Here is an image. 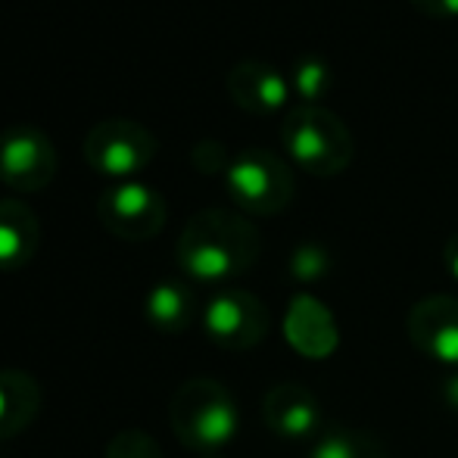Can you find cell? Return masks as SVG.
<instances>
[{"mask_svg":"<svg viewBox=\"0 0 458 458\" xmlns=\"http://www.w3.org/2000/svg\"><path fill=\"white\" fill-rule=\"evenodd\" d=\"M259 259V231L231 209H203L178 237V266L199 284H225Z\"/></svg>","mask_w":458,"mask_h":458,"instance_id":"6da1fadb","label":"cell"},{"mask_svg":"<svg viewBox=\"0 0 458 458\" xmlns=\"http://www.w3.org/2000/svg\"><path fill=\"white\" fill-rule=\"evenodd\" d=\"M281 144L290 163L315 178L340 175L356 157V140L346 122L325 106L290 109L281 122Z\"/></svg>","mask_w":458,"mask_h":458,"instance_id":"7a4b0ae2","label":"cell"},{"mask_svg":"<svg viewBox=\"0 0 458 458\" xmlns=\"http://www.w3.org/2000/svg\"><path fill=\"white\" fill-rule=\"evenodd\" d=\"M169 424L182 446L199 455H212L228 446L237 434L234 396L212 377H191L175 390L169 403Z\"/></svg>","mask_w":458,"mask_h":458,"instance_id":"3957f363","label":"cell"},{"mask_svg":"<svg viewBox=\"0 0 458 458\" xmlns=\"http://www.w3.org/2000/svg\"><path fill=\"white\" fill-rule=\"evenodd\" d=\"M225 187L243 212L275 216L290 206L296 182L290 165L277 153L250 147V150L231 157V165L225 169Z\"/></svg>","mask_w":458,"mask_h":458,"instance_id":"277c9868","label":"cell"},{"mask_svg":"<svg viewBox=\"0 0 458 458\" xmlns=\"http://www.w3.org/2000/svg\"><path fill=\"white\" fill-rule=\"evenodd\" d=\"M85 163L115 182H134L157 157V138L134 119H103L85 134Z\"/></svg>","mask_w":458,"mask_h":458,"instance_id":"5b68a950","label":"cell"},{"mask_svg":"<svg viewBox=\"0 0 458 458\" xmlns=\"http://www.w3.org/2000/svg\"><path fill=\"white\" fill-rule=\"evenodd\" d=\"M165 199L157 187L144 182H115L97 199V218L113 237L128 243L150 241L165 225Z\"/></svg>","mask_w":458,"mask_h":458,"instance_id":"8992f818","label":"cell"},{"mask_svg":"<svg viewBox=\"0 0 458 458\" xmlns=\"http://www.w3.org/2000/svg\"><path fill=\"white\" fill-rule=\"evenodd\" d=\"M268 325H272V315H268L266 302L250 290H222L203 309L206 337L231 352L253 350L256 344H262Z\"/></svg>","mask_w":458,"mask_h":458,"instance_id":"52a82bcc","label":"cell"},{"mask_svg":"<svg viewBox=\"0 0 458 458\" xmlns=\"http://www.w3.org/2000/svg\"><path fill=\"white\" fill-rule=\"evenodd\" d=\"M56 175V147L35 125H13L0 131V182L16 193L44 191Z\"/></svg>","mask_w":458,"mask_h":458,"instance_id":"ba28073f","label":"cell"},{"mask_svg":"<svg viewBox=\"0 0 458 458\" xmlns=\"http://www.w3.org/2000/svg\"><path fill=\"white\" fill-rule=\"evenodd\" d=\"M409 340L443 365L458 368V300L446 293L424 296L421 302L409 309L405 318Z\"/></svg>","mask_w":458,"mask_h":458,"instance_id":"9c48e42d","label":"cell"},{"mask_svg":"<svg viewBox=\"0 0 458 458\" xmlns=\"http://www.w3.org/2000/svg\"><path fill=\"white\" fill-rule=\"evenodd\" d=\"M228 94L241 109L253 115H275L287 106L290 79L262 60H241L228 72Z\"/></svg>","mask_w":458,"mask_h":458,"instance_id":"30bf717a","label":"cell"},{"mask_svg":"<svg viewBox=\"0 0 458 458\" xmlns=\"http://www.w3.org/2000/svg\"><path fill=\"white\" fill-rule=\"evenodd\" d=\"M262 418L284 440H306L321 428V405L302 384H277L262 399Z\"/></svg>","mask_w":458,"mask_h":458,"instance_id":"8fae6325","label":"cell"},{"mask_svg":"<svg viewBox=\"0 0 458 458\" xmlns=\"http://www.w3.org/2000/svg\"><path fill=\"white\" fill-rule=\"evenodd\" d=\"M284 334L290 346L306 359H327L337 350V325L334 315L315 296H296L284 315Z\"/></svg>","mask_w":458,"mask_h":458,"instance_id":"7c38bea8","label":"cell"},{"mask_svg":"<svg viewBox=\"0 0 458 458\" xmlns=\"http://www.w3.org/2000/svg\"><path fill=\"white\" fill-rule=\"evenodd\" d=\"M41 243V222L22 199H0V272L29 266Z\"/></svg>","mask_w":458,"mask_h":458,"instance_id":"4fadbf2b","label":"cell"},{"mask_svg":"<svg viewBox=\"0 0 458 458\" xmlns=\"http://www.w3.org/2000/svg\"><path fill=\"white\" fill-rule=\"evenodd\" d=\"M41 384L29 371L0 368V440L22 434L41 409Z\"/></svg>","mask_w":458,"mask_h":458,"instance_id":"5bb4252c","label":"cell"},{"mask_svg":"<svg viewBox=\"0 0 458 458\" xmlns=\"http://www.w3.org/2000/svg\"><path fill=\"white\" fill-rule=\"evenodd\" d=\"M144 312L157 331L182 334L197 318V296L184 281H159L144 300Z\"/></svg>","mask_w":458,"mask_h":458,"instance_id":"9a60e30c","label":"cell"},{"mask_svg":"<svg viewBox=\"0 0 458 458\" xmlns=\"http://www.w3.org/2000/svg\"><path fill=\"white\" fill-rule=\"evenodd\" d=\"M312 458H386V449L368 430L331 428L315 443Z\"/></svg>","mask_w":458,"mask_h":458,"instance_id":"2e32d148","label":"cell"},{"mask_svg":"<svg viewBox=\"0 0 458 458\" xmlns=\"http://www.w3.org/2000/svg\"><path fill=\"white\" fill-rule=\"evenodd\" d=\"M334 88V69L321 56H300L290 72V91L302 100V106H318Z\"/></svg>","mask_w":458,"mask_h":458,"instance_id":"e0dca14e","label":"cell"},{"mask_svg":"<svg viewBox=\"0 0 458 458\" xmlns=\"http://www.w3.org/2000/svg\"><path fill=\"white\" fill-rule=\"evenodd\" d=\"M103 458H163V449L147 430L125 428L106 443Z\"/></svg>","mask_w":458,"mask_h":458,"instance_id":"ac0fdd59","label":"cell"},{"mask_svg":"<svg viewBox=\"0 0 458 458\" xmlns=\"http://www.w3.org/2000/svg\"><path fill=\"white\" fill-rule=\"evenodd\" d=\"M331 272V253L318 243H302L290 256V275L302 284H312Z\"/></svg>","mask_w":458,"mask_h":458,"instance_id":"d6986e66","label":"cell"},{"mask_svg":"<svg viewBox=\"0 0 458 458\" xmlns=\"http://www.w3.org/2000/svg\"><path fill=\"white\" fill-rule=\"evenodd\" d=\"M191 159H193V165H197L199 172H222V175H225V169L231 165L228 153H225V147L218 144V140H199V144L193 147Z\"/></svg>","mask_w":458,"mask_h":458,"instance_id":"ffe728a7","label":"cell"},{"mask_svg":"<svg viewBox=\"0 0 458 458\" xmlns=\"http://www.w3.org/2000/svg\"><path fill=\"white\" fill-rule=\"evenodd\" d=\"M411 6L430 19H458V0H411Z\"/></svg>","mask_w":458,"mask_h":458,"instance_id":"44dd1931","label":"cell"},{"mask_svg":"<svg viewBox=\"0 0 458 458\" xmlns=\"http://www.w3.org/2000/svg\"><path fill=\"white\" fill-rule=\"evenodd\" d=\"M443 262H446V272L458 281V234H453L443 247Z\"/></svg>","mask_w":458,"mask_h":458,"instance_id":"7402d4cb","label":"cell"},{"mask_svg":"<svg viewBox=\"0 0 458 458\" xmlns=\"http://www.w3.org/2000/svg\"><path fill=\"white\" fill-rule=\"evenodd\" d=\"M440 396H443V403H446L449 409L458 411V374H453V377H443Z\"/></svg>","mask_w":458,"mask_h":458,"instance_id":"603a6c76","label":"cell"}]
</instances>
